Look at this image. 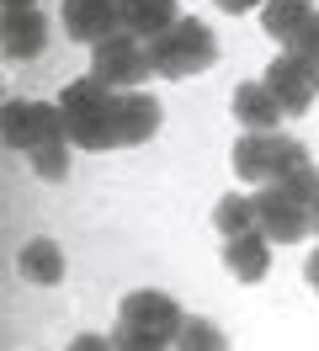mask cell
Listing matches in <instances>:
<instances>
[{"mask_svg": "<svg viewBox=\"0 0 319 351\" xmlns=\"http://www.w3.org/2000/svg\"><path fill=\"white\" fill-rule=\"evenodd\" d=\"M117 96L123 90L96 80V75H80L59 90V107H64V128H69V144L91 154L106 149H123L117 144Z\"/></svg>", "mask_w": 319, "mask_h": 351, "instance_id": "6da1fadb", "label": "cell"}, {"mask_svg": "<svg viewBox=\"0 0 319 351\" xmlns=\"http://www.w3.org/2000/svg\"><path fill=\"white\" fill-rule=\"evenodd\" d=\"M218 59V43H213L208 22L197 16H181L176 27H165L160 38H149V64L160 80H187V75H202Z\"/></svg>", "mask_w": 319, "mask_h": 351, "instance_id": "7a4b0ae2", "label": "cell"}, {"mask_svg": "<svg viewBox=\"0 0 319 351\" xmlns=\"http://www.w3.org/2000/svg\"><path fill=\"white\" fill-rule=\"evenodd\" d=\"M229 160H234V176H239V181L266 186V181H282L293 165H303L309 149L298 144L293 133L276 128V133H239V138H234V149H229Z\"/></svg>", "mask_w": 319, "mask_h": 351, "instance_id": "3957f363", "label": "cell"}, {"mask_svg": "<svg viewBox=\"0 0 319 351\" xmlns=\"http://www.w3.org/2000/svg\"><path fill=\"white\" fill-rule=\"evenodd\" d=\"M181 325H187L181 304H176L170 293H160V287H139V293H128L123 304H117V330L144 335V341H160V346H176Z\"/></svg>", "mask_w": 319, "mask_h": 351, "instance_id": "277c9868", "label": "cell"}, {"mask_svg": "<svg viewBox=\"0 0 319 351\" xmlns=\"http://www.w3.org/2000/svg\"><path fill=\"white\" fill-rule=\"evenodd\" d=\"M91 75L106 80V86H117V90L149 86V75H154V64H149V43H144V38H133V32H112V38H102V43L91 48Z\"/></svg>", "mask_w": 319, "mask_h": 351, "instance_id": "5b68a950", "label": "cell"}, {"mask_svg": "<svg viewBox=\"0 0 319 351\" xmlns=\"http://www.w3.org/2000/svg\"><path fill=\"white\" fill-rule=\"evenodd\" d=\"M266 90H272L282 112L287 117H303V112L319 101V64L314 59H303V53H276L272 64H266Z\"/></svg>", "mask_w": 319, "mask_h": 351, "instance_id": "8992f818", "label": "cell"}, {"mask_svg": "<svg viewBox=\"0 0 319 351\" xmlns=\"http://www.w3.org/2000/svg\"><path fill=\"white\" fill-rule=\"evenodd\" d=\"M255 229H261L272 245H298L309 234V202L293 197L287 186L266 181V186L255 192Z\"/></svg>", "mask_w": 319, "mask_h": 351, "instance_id": "52a82bcc", "label": "cell"}, {"mask_svg": "<svg viewBox=\"0 0 319 351\" xmlns=\"http://www.w3.org/2000/svg\"><path fill=\"white\" fill-rule=\"evenodd\" d=\"M0 128H5V149H21V154H32L43 138H54V133H69L59 101H21V96L5 101Z\"/></svg>", "mask_w": 319, "mask_h": 351, "instance_id": "ba28073f", "label": "cell"}, {"mask_svg": "<svg viewBox=\"0 0 319 351\" xmlns=\"http://www.w3.org/2000/svg\"><path fill=\"white\" fill-rule=\"evenodd\" d=\"M59 22L75 43L96 48L102 38L123 32V0H64L59 5Z\"/></svg>", "mask_w": 319, "mask_h": 351, "instance_id": "9c48e42d", "label": "cell"}, {"mask_svg": "<svg viewBox=\"0 0 319 351\" xmlns=\"http://www.w3.org/2000/svg\"><path fill=\"white\" fill-rule=\"evenodd\" d=\"M229 112L245 133H276L287 123V112H282V101L266 90V80H239L234 96H229Z\"/></svg>", "mask_w": 319, "mask_h": 351, "instance_id": "30bf717a", "label": "cell"}, {"mask_svg": "<svg viewBox=\"0 0 319 351\" xmlns=\"http://www.w3.org/2000/svg\"><path fill=\"white\" fill-rule=\"evenodd\" d=\"M160 123H165L160 96H149V90H123V96H117V144H123V149L149 144V138L160 133Z\"/></svg>", "mask_w": 319, "mask_h": 351, "instance_id": "8fae6325", "label": "cell"}, {"mask_svg": "<svg viewBox=\"0 0 319 351\" xmlns=\"http://www.w3.org/2000/svg\"><path fill=\"white\" fill-rule=\"evenodd\" d=\"M48 16H43L38 5H27V11H5V22H0V48H5V59H38L43 48H48Z\"/></svg>", "mask_w": 319, "mask_h": 351, "instance_id": "7c38bea8", "label": "cell"}, {"mask_svg": "<svg viewBox=\"0 0 319 351\" xmlns=\"http://www.w3.org/2000/svg\"><path fill=\"white\" fill-rule=\"evenodd\" d=\"M224 266H229L234 282H261L272 271V240L261 229H245V234H229L224 240Z\"/></svg>", "mask_w": 319, "mask_h": 351, "instance_id": "4fadbf2b", "label": "cell"}, {"mask_svg": "<svg viewBox=\"0 0 319 351\" xmlns=\"http://www.w3.org/2000/svg\"><path fill=\"white\" fill-rule=\"evenodd\" d=\"M176 22H181V0H123V32L144 38V43Z\"/></svg>", "mask_w": 319, "mask_h": 351, "instance_id": "5bb4252c", "label": "cell"}, {"mask_svg": "<svg viewBox=\"0 0 319 351\" xmlns=\"http://www.w3.org/2000/svg\"><path fill=\"white\" fill-rule=\"evenodd\" d=\"M16 271L32 287H59L64 282V250L54 240H27L16 256Z\"/></svg>", "mask_w": 319, "mask_h": 351, "instance_id": "9a60e30c", "label": "cell"}, {"mask_svg": "<svg viewBox=\"0 0 319 351\" xmlns=\"http://www.w3.org/2000/svg\"><path fill=\"white\" fill-rule=\"evenodd\" d=\"M309 16H314V0H266V5H261V32H266L272 43L287 48Z\"/></svg>", "mask_w": 319, "mask_h": 351, "instance_id": "2e32d148", "label": "cell"}, {"mask_svg": "<svg viewBox=\"0 0 319 351\" xmlns=\"http://www.w3.org/2000/svg\"><path fill=\"white\" fill-rule=\"evenodd\" d=\"M213 229H218L224 240L255 229V197H245V192H224V197L213 202Z\"/></svg>", "mask_w": 319, "mask_h": 351, "instance_id": "e0dca14e", "label": "cell"}, {"mask_svg": "<svg viewBox=\"0 0 319 351\" xmlns=\"http://www.w3.org/2000/svg\"><path fill=\"white\" fill-rule=\"evenodd\" d=\"M69 149H75V144H69V133H54V138H43L27 160H32V171H38L43 181H54V186H59V181H69Z\"/></svg>", "mask_w": 319, "mask_h": 351, "instance_id": "ac0fdd59", "label": "cell"}, {"mask_svg": "<svg viewBox=\"0 0 319 351\" xmlns=\"http://www.w3.org/2000/svg\"><path fill=\"white\" fill-rule=\"evenodd\" d=\"M176 351H234V346H229V335L213 325V319L187 314V325H181V335H176Z\"/></svg>", "mask_w": 319, "mask_h": 351, "instance_id": "d6986e66", "label": "cell"}, {"mask_svg": "<svg viewBox=\"0 0 319 351\" xmlns=\"http://www.w3.org/2000/svg\"><path fill=\"white\" fill-rule=\"evenodd\" d=\"M287 53H303V59H314V64H319V11L298 27V38L287 43Z\"/></svg>", "mask_w": 319, "mask_h": 351, "instance_id": "ffe728a7", "label": "cell"}, {"mask_svg": "<svg viewBox=\"0 0 319 351\" xmlns=\"http://www.w3.org/2000/svg\"><path fill=\"white\" fill-rule=\"evenodd\" d=\"M112 341H117V351H170V346H160V341H144V335H128V330H117V325H112Z\"/></svg>", "mask_w": 319, "mask_h": 351, "instance_id": "44dd1931", "label": "cell"}, {"mask_svg": "<svg viewBox=\"0 0 319 351\" xmlns=\"http://www.w3.org/2000/svg\"><path fill=\"white\" fill-rule=\"evenodd\" d=\"M64 351H117V341H112V330L106 335H75Z\"/></svg>", "mask_w": 319, "mask_h": 351, "instance_id": "7402d4cb", "label": "cell"}, {"mask_svg": "<svg viewBox=\"0 0 319 351\" xmlns=\"http://www.w3.org/2000/svg\"><path fill=\"white\" fill-rule=\"evenodd\" d=\"M218 11H229V16H245V11H255V5H266V0H213Z\"/></svg>", "mask_w": 319, "mask_h": 351, "instance_id": "603a6c76", "label": "cell"}, {"mask_svg": "<svg viewBox=\"0 0 319 351\" xmlns=\"http://www.w3.org/2000/svg\"><path fill=\"white\" fill-rule=\"evenodd\" d=\"M303 282H309V287L319 293V245L309 250V261H303Z\"/></svg>", "mask_w": 319, "mask_h": 351, "instance_id": "cb8c5ba5", "label": "cell"}, {"mask_svg": "<svg viewBox=\"0 0 319 351\" xmlns=\"http://www.w3.org/2000/svg\"><path fill=\"white\" fill-rule=\"evenodd\" d=\"M309 229L319 234V192H314V202H309Z\"/></svg>", "mask_w": 319, "mask_h": 351, "instance_id": "d4e9b609", "label": "cell"}, {"mask_svg": "<svg viewBox=\"0 0 319 351\" xmlns=\"http://www.w3.org/2000/svg\"><path fill=\"white\" fill-rule=\"evenodd\" d=\"M27 5H38V0H5V11H27Z\"/></svg>", "mask_w": 319, "mask_h": 351, "instance_id": "484cf974", "label": "cell"}]
</instances>
